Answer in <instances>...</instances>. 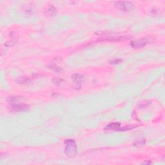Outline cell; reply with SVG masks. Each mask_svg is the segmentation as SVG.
Wrapping results in <instances>:
<instances>
[{
	"label": "cell",
	"instance_id": "obj_5",
	"mask_svg": "<svg viewBox=\"0 0 165 165\" xmlns=\"http://www.w3.org/2000/svg\"><path fill=\"white\" fill-rule=\"evenodd\" d=\"M18 39H19V36L17 34V33L15 32H11L10 33V39L5 42V45L7 46H12L17 43Z\"/></svg>",
	"mask_w": 165,
	"mask_h": 165
},
{
	"label": "cell",
	"instance_id": "obj_16",
	"mask_svg": "<svg viewBox=\"0 0 165 165\" xmlns=\"http://www.w3.org/2000/svg\"><path fill=\"white\" fill-rule=\"evenodd\" d=\"M122 61L121 59H116V60H114L113 61H111L110 63L112 64H114V65H116V64H118L119 63H121Z\"/></svg>",
	"mask_w": 165,
	"mask_h": 165
},
{
	"label": "cell",
	"instance_id": "obj_12",
	"mask_svg": "<svg viewBox=\"0 0 165 165\" xmlns=\"http://www.w3.org/2000/svg\"><path fill=\"white\" fill-rule=\"evenodd\" d=\"M18 82L22 84H28L30 82V79L28 77H21L20 80H18Z\"/></svg>",
	"mask_w": 165,
	"mask_h": 165
},
{
	"label": "cell",
	"instance_id": "obj_4",
	"mask_svg": "<svg viewBox=\"0 0 165 165\" xmlns=\"http://www.w3.org/2000/svg\"><path fill=\"white\" fill-rule=\"evenodd\" d=\"M148 42H149V40L148 38H143V39H141V40H137V41H131L130 45L133 48H135V49L141 48H143V47L145 46Z\"/></svg>",
	"mask_w": 165,
	"mask_h": 165
},
{
	"label": "cell",
	"instance_id": "obj_9",
	"mask_svg": "<svg viewBox=\"0 0 165 165\" xmlns=\"http://www.w3.org/2000/svg\"><path fill=\"white\" fill-rule=\"evenodd\" d=\"M120 127H121V124L119 123H111L106 125L104 129L107 130H118Z\"/></svg>",
	"mask_w": 165,
	"mask_h": 165
},
{
	"label": "cell",
	"instance_id": "obj_13",
	"mask_svg": "<svg viewBox=\"0 0 165 165\" xmlns=\"http://www.w3.org/2000/svg\"><path fill=\"white\" fill-rule=\"evenodd\" d=\"M51 69H52V70H54L55 72H61L63 71V69H61L58 66H57L56 65H52L51 66Z\"/></svg>",
	"mask_w": 165,
	"mask_h": 165
},
{
	"label": "cell",
	"instance_id": "obj_1",
	"mask_svg": "<svg viewBox=\"0 0 165 165\" xmlns=\"http://www.w3.org/2000/svg\"><path fill=\"white\" fill-rule=\"evenodd\" d=\"M65 154L70 158L76 156L77 154V147L75 142L72 139H67L65 141Z\"/></svg>",
	"mask_w": 165,
	"mask_h": 165
},
{
	"label": "cell",
	"instance_id": "obj_6",
	"mask_svg": "<svg viewBox=\"0 0 165 165\" xmlns=\"http://www.w3.org/2000/svg\"><path fill=\"white\" fill-rule=\"evenodd\" d=\"M71 78L74 83L76 85L77 87L79 88H81V83L82 81H83L84 79H85V77L84 75L80 74H73Z\"/></svg>",
	"mask_w": 165,
	"mask_h": 165
},
{
	"label": "cell",
	"instance_id": "obj_3",
	"mask_svg": "<svg viewBox=\"0 0 165 165\" xmlns=\"http://www.w3.org/2000/svg\"><path fill=\"white\" fill-rule=\"evenodd\" d=\"M18 102L9 104V108L10 110L12 112H25L27 111L29 109V106L27 104L20 103Z\"/></svg>",
	"mask_w": 165,
	"mask_h": 165
},
{
	"label": "cell",
	"instance_id": "obj_2",
	"mask_svg": "<svg viewBox=\"0 0 165 165\" xmlns=\"http://www.w3.org/2000/svg\"><path fill=\"white\" fill-rule=\"evenodd\" d=\"M114 6L125 12L132 11L133 9V5L130 1H116L114 3Z\"/></svg>",
	"mask_w": 165,
	"mask_h": 165
},
{
	"label": "cell",
	"instance_id": "obj_7",
	"mask_svg": "<svg viewBox=\"0 0 165 165\" xmlns=\"http://www.w3.org/2000/svg\"><path fill=\"white\" fill-rule=\"evenodd\" d=\"M57 12V9L55 8L53 5H49L48 7L46 8L45 10H44V14L46 15H48L49 16H54L56 15Z\"/></svg>",
	"mask_w": 165,
	"mask_h": 165
},
{
	"label": "cell",
	"instance_id": "obj_14",
	"mask_svg": "<svg viewBox=\"0 0 165 165\" xmlns=\"http://www.w3.org/2000/svg\"><path fill=\"white\" fill-rule=\"evenodd\" d=\"M136 127H137V126H127V127H125L122 128H119L118 131H125V130H132L133 128H135Z\"/></svg>",
	"mask_w": 165,
	"mask_h": 165
},
{
	"label": "cell",
	"instance_id": "obj_15",
	"mask_svg": "<svg viewBox=\"0 0 165 165\" xmlns=\"http://www.w3.org/2000/svg\"><path fill=\"white\" fill-rule=\"evenodd\" d=\"M62 81H63V80L61 79H59V78H54V79H52V82L54 84H56V85H59L62 83Z\"/></svg>",
	"mask_w": 165,
	"mask_h": 165
},
{
	"label": "cell",
	"instance_id": "obj_8",
	"mask_svg": "<svg viewBox=\"0 0 165 165\" xmlns=\"http://www.w3.org/2000/svg\"><path fill=\"white\" fill-rule=\"evenodd\" d=\"M130 37L129 36H110L108 38L103 39V40H106V41H121L123 40H126L129 39Z\"/></svg>",
	"mask_w": 165,
	"mask_h": 165
},
{
	"label": "cell",
	"instance_id": "obj_11",
	"mask_svg": "<svg viewBox=\"0 0 165 165\" xmlns=\"http://www.w3.org/2000/svg\"><path fill=\"white\" fill-rule=\"evenodd\" d=\"M146 141L144 139H139V140H137L135 141L134 143H133V146H137V147H141V146H143L145 145Z\"/></svg>",
	"mask_w": 165,
	"mask_h": 165
},
{
	"label": "cell",
	"instance_id": "obj_10",
	"mask_svg": "<svg viewBox=\"0 0 165 165\" xmlns=\"http://www.w3.org/2000/svg\"><path fill=\"white\" fill-rule=\"evenodd\" d=\"M151 101H149V100H145V101H143L140 102L138 104V107L140 108H146V107H147L148 105H150V104Z\"/></svg>",
	"mask_w": 165,
	"mask_h": 165
}]
</instances>
